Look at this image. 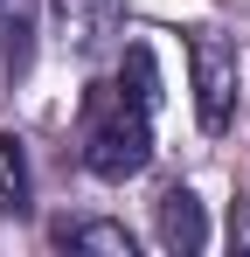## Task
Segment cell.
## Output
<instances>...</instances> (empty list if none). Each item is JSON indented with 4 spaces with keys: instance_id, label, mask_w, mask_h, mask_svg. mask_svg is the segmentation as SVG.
<instances>
[{
    "instance_id": "6da1fadb",
    "label": "cell",
    "mask_w": 250,
    "mask_h": 257,
    "mask_svg": "<svg viewBox=\"0 0 250 257\" xmlns=\"http://www.w3.org/2000/svg\"><path fill=\"white\" fill-rule=\"evenodd\" d=\"M77 160L97 181H132L153 160V104L125 84H90L77 111Z\"/></svg>"
},
{
    "instance_id": "9c48e42d",
    "label": "cell",
    "mask_w": 250,
    "mask_h": 257,
    "mask_svg": "<svg viewBox=\"0 0 250 257\" xmlns=\"http://www.w3.org/2000/svg\"><path fill=\"white\" fill-rule=\"evenodd\" d=\"M229 243H236V250H250V195H236V202H229Z\"/></svg>"
},
{
    "instance_id": "277c9868",
    "label": "cell",
    "mask_w": 250,
    "mask_h": 257,
    "mask_svg": "<svg viewBox=\"0 0 250 257\" xmlns=\"http://www.w3.org/2000/svg\"><path fill=\"white\" fill-rule=\"evenodd\" d=\"M153 236H160V250H174V257L208 250V215H202V202H195V188H167L160 202H153Z\"/></svg>"
},
{
    "instance_id": "52a82bcc",
    "label": "cell",
    "mask_w": 250,
    "mask_h": 257,
    "mask_svg": "<svg viewBox=\"0 0 250 257\" xmlns=\"http://www.w3.org/2000/svg\"><path fill=\"white\" fill-rule=\"evenodd\" d=\"M0 215H28V160L14 132H0Z\"/></svg>"
},
{
    "instance_id": "8992f818",
    "label": "cell",
    "mask_w": 250,
    "mask_h": 257,
    "mask_svg": "<svg viewBox=\"0 0 250 257\" xmlns=\"http://www.w3.org/2000/svg\"><path fill=\"white\" fill-rule=\"evenodd\" d=\"M35 63V0H0V90H14Z\"/></svg>"
},
{
    "instance_id": "ba28073f",
    "label": "cell",
    "mask_w": 250,
    "mask_h": 257,
    "mask_svg": "<svg viewBox=\"0 0 250 257\" xmlns=\"http://www.w3.org/2000/svg\"><path fill=\"white\" fill-rule=\"evenodd\" d=\"M132 97H146V104H160V70H153V49L146 42H132L125 49V77H118Z\"/></svg>"
},
{
    "instance_id": "7a4b0ae2",
    "label": "cell",
    "mask_w": 250,
    "mask_h": 257,
    "mask_svg": "<svg viewBox=\"0 0 250 257\" xmlns=\"http://www.w3.org/2000/svg\"><path fill=\"white\" fill-rule=\"evenodd\" d=\"M188 70H195V118L202 132H229L236 118V90H243V63H236V42L222 28H195L188 35Z\"/></svg>"
},
{
    "instance_id": "3957f363",
    "label": "cell",
    "mask_w": 250,
    "mask_h": 257,
    "mask_svg": "<svg viewBox=\"0 0 250 257\" xmlns=\"http://www.w3.org/2000/svg\"><path fill=\"white\" fill-rule=\"evenodd\" d=\"M56 7V35L70 56H104L125 28V0H49Z\"/></svg>"
},
{
    "instance_id": "5b68a950",
    "label": "cell",
    "mask_w": 250,
    "mask_h": 257,
    "mask_svg": "<svg viewBox=\"0 0 250 257\" xmlns=\"http://www.w3.org/2000/svg\"><path fill=\"white\" fill-rule=\"evenodd\" d=\"M49 243L56 250H90V257H132V229L104 222V215H56L49 222Z\"/></svg>"
}]
</instances>
